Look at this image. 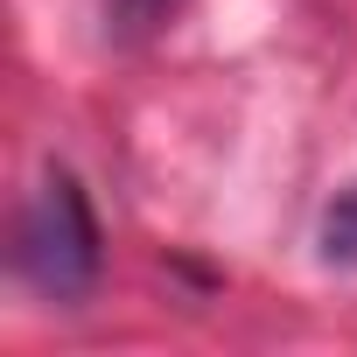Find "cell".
I'll return each mask as SVG.
<instances>
[{
    "instance_id": "6da1fadb",
    "label": "cell",
    "mask_w": 357,
    "mask_h": 357,
    "mask_svg": "<svg viewBox=\"0 0 357 357\" xmlns=\"http://www.w3.org/2000/svg\"><path fill=\"white\" fill-rule=\"evenodd\" d=\"M15 266L36 294L50 301H84L98 287V266H105V238H98V218H91V197L70 168H50L29 211H22V231H15Z\"/></svg>"
},
{
    "instance_id": "7a4b0ae2",
    "label": "cell",
    "mask_w": 357,
    "mask_h": 357,
    "mask_svg": "<svg viewBox=\"0 0 357 357\" xmlns=\"http://www.w3.org/2000/svg\"><path fill=\"white\" fill-rule=\"evenodd\" d=\"M322 259L329 266H357V183L329 204V218H322Z\"/></svg>"
},
{
    "instance_id": "3957f363",
    "label": "cell",
    "mask_w": 357,
    "mask_h": 357,
    "mask_svg": "<svg viewBox=\"0 0 357 357\" xmlns=\"http://www.w3.org/2000/svg\"><path fill=\"white\" fill-rule=\"evenodd\" d=\"M168 8H175V0H112V29H119V36H140V29H154Z\"/></svg>"
}]
</instances>
